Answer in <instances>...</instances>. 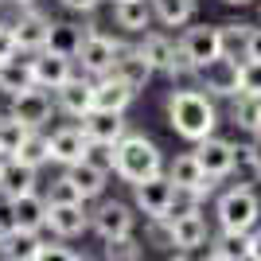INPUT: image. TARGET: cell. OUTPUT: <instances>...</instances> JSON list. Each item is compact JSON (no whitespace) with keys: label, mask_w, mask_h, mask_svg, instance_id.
Segmentation results:
<instances>
[{"label":"cell","mask_w":261,"mask_h":261,"mask_svg":"<svg viewBox=\"0 0 261 261\" xmlns=\"http://www.w3.org/2000/svg\"><path fill=\"white\" fill-rule=\"evenodd\" d=\"M168 125H172L184 141H203V137H211L218 125V109L215 101H211V94H203V90H172L168 94Z\"/></svg>","instance_id":"1"},{"label":"cell","mask_w":261,"mask_h":261,"mask_svg":"<svg viewBox=\"0 0 261 261\" xmlns=\"http://www.w3.org/2000/svg\"><path fill=\"white\" fill-rule=\"evenodd\" d=\"M164 172V156L156 148V141H148L144 133H125L117 144H113V175L121 184H141L148 175Z\"/></svg>","instance_id":"2"},{"label":"cell","mask_w":261,"mask_h":261,"mask_svg":"<svg viewBox=\"0 0 261 261\" xmlns=\"http://www.w3.org/2000/svg\"><path fill=\"white\" fill-rule=\"evenodd\" d=\"M215 215L222 230H253L261 222V199L250 184H238L215 203Z\"/></svg>","instance_id":"3"},{"label":"cell","mask_w":261,"mask_h":261,"mask_svg":"<svg viewBox=\"0 0 261 261\" xmlns=\"http://www.w3.org/2000/svg\"><path fill=\"white\" fill-rule=\"evenodd\" d=\"M168 222V234H172V250H199V246H207V218L199 211V199H191L187 207H172V215L164 218Z\"/></svg>","instance_id":"4"},{"label":"cell","mask_w":261,"mask_h":261,"mask_svg":"<svg viewBox=\"0 0 261 261\" xmlns=\"http://www.w3.org/2000/svg\"><path fill=\"white\" fill-rule=\"evenodd\" d=\"M175 199H179V191L168 179V172H156L148 179H141V184H133V203H137V211L144 218H168Z\"/></svg>","instance_id":"5"},{"label":"cell","mask_w":261,"mask_h":261,"mask_svg":"<svg viewBox=\"0 0 261 261\" xmlns=\"http://www.w3.org/2000/svg\"><path fill=\"white\" fill-rule=\"evenodd\" d=\"M0 222H4V230H32V234H39V230H47V199L39 191L4 199Z\"/></svg>","instance_id":"6"},{"label":"cell","mask_w":261,"mask_h":261,"mask_svg":"<svg viewBox=\"0 0 261 261\" xmlns=\"http://www.w3.org/2000/svg\"><path fill=\"white\" fill-rule=\"evenodd\" d=\"M117 51H121V39H113V35H106V32H86L82 35V47H78V55H74V63L82 66L86 78H101V74L113 70Z\"/></svg>","instance_id":"7"},{"label":"cell","mask_w":261,"mask_h":261,"mask_svg":"<svg viewBox=\"0 0 261 261\" xmlns=\"http://www.w3.org/2000/svg\"><path fill=\"white\" fill-rule=\"evenodd\" d=\"M47 230L55 238H78L90 230L86 199H47Z\"/></svg>","instance_id":"8"},{"label":"cell","mask_w":261,"mask_h":261,"mask_svg":"<svg viewBox=\"0 0 261 261\" xmlns=\"http://www.w3.org/2000/svg\"><path fill=\"white\" fill-rule=\"evenodd\" d=\"M199 78H203V90H207L211 98H234L238 94V78H242V59L226 47L218 59H211L199 70Z\"/></svg>","instance_id":"9"},{"label":"cell","mask_w":261,"mask_h":261,"mask_svg":"<svg viewBox=\"0 0 261 261\" xmlns=\"http://www.w3.org/2000/svg\"><path fill=\"white\" fill-rule=\"evenodd\" d=\"M168 179L175 184V191L187 199H207L215 191V179L203 172V164L195 160V152H184L168 164Z\"/></svg>","instance_id":"10"},{"label":"cell","mask_w":261,"mask_h":261,"mask_svg":"<svg viewBox=\"0 0 261 261\" xmlns=\"http://www.w3.org/2000/svg\"><path fill=\"white\" fill-rule=\"evenodd\" d=\"M179 47H184V55L195 63V70H203L211 59H218V55L226 51V35H222V28H207V23H199V28H187V32H184Z\"/></svg>","instance_id":"11"},{"label":"cell","mask_w":261,"mask_h":261,"mask_svg":"<svg viewBox=\"0 0 261 261\" xmlns=\"http://www.w3.org/2000/svg\"><path fill=\"white\" fill-rule=\"evenodd\" d=\"M51 109H55V101H51V94H47L43 86H28V90H20V94H12V117L16 121H23L28 129H43L47 121H51Z\"/></svg>","instance_id":"12"},{"label":"cell","mask_w":261,"mask_h":261,"mask_svg":"<svg viewBox=\"0 0 261 261\" xmlns=\"http://www.w3.org/2000/svg\"><path fill=\"white\" fill-rule=\"evenodd\" d=\"M28 66H32V82L43 90H59L66 82V78H74V59H66V55H55V51H32V59H28Z\"/></svg>","instance_id":"13"},{"label":"cell","mask_w":261,"mask_h":261,"mask_svg":"<svg viewBox=\"0 0 261 261\" xmlns=\"http://www.w3.org/2000/svg\"><path fill=\"white\" fill-rule=\"evenodd\" d=\"M133 226H137V215H133L125 203H117V199H106V203L90 215V230H94L101 242L106 238H125V234H133Z\"/></svg>","instance_id":"14"},{"label":"cell","mask_w":261,"mask_h":261,"mask_svg":"<svg viewBox=\"0 0 261 261\" xmlns=\"http://www.w3.org/2000/svg\"><path fill=\"white\" fill-rule=\"evenodd\" d=\"M195 160L203 164V172L211 175V179H226L238 164H234V141H222V137H203V141H195Z\"/></svg>","instance_id":"15"},{"label":"cell","mask_w":261,"mask_h":261,"mask_svg":"<svg viewBox=\"0 0 261 261\" xmlns=\"http://www.w3.org/2000/svg\"><path fill=\"white\" fill-rule=\"evenodd\" d=\"M55 106L63 109L66 117H74V121H82L94 109V78H82V74H74V78H66L63 86L55 90Z\"/></svg>","instance_id":"16"},{"label":"cell","mask_w":261,"mask_h":261,"mask_svg":"<svg viewBox=\"0 0 261 261\" xmlns=\"http://www.w3.org/2000/svg\"><path fill=\"white\" fill-rule=\"evenodd\" d=\"M78 129L86 133V141H101V144H117L125 133H129V121L125 113H113V109H90Z\"/></svg>","instance_id":"17"},{"label":"cell","mask_w":261,"mask_h":261,"mask_svg":"<svg viewBox=\"0 0 261 261\" xmlns=\"http://www.w3.org/2000/svg\"><path fill=\"white\" fill-rule=\"evenodd\" d=\"M35 175H39V168L16 160V156H4V164H0V199H16V195L35 191V184H39Z\"/></svg>","instance_id":"18"},{"label":"cell","mask_w":261,"mask_h":261,"mask_svg":"<svg viewBox=\"0 0 261 261\" xmlns=\"http://www.w3.org/2000/svg\"><path fill=\"white\" fill-rule=\"evenodd\" d=\"M137 98V90L129 82H121L117 74H101L94 78V109H113V113H125Z\"/></svg>","instance_id":"19"},{"label":"cell","mask_w":261,"mask_h":261,"mask_svg":"<svg viewBox=\"0 0 261 261\" xmlns=\"http://www.w3.org/2000/svg\"><path fill=\"white\" fill-rule=\"evenodd\" d=\"M8 28H12V39H16V51H28V55H32V51H39V47H43L51 20H47L43 12L28 8V12H20V20L8 23Z\"/></svg>","instance_id":"20"},{"label":"cell","mask_w":261,"mask_h":261,"mask_svg":"<svg viewBox=\"0 0 261 261\" xmlns=\"http://www.w3.org/2000/svg\"><path fill=\"white\" fill-rule=\"evenodd\" d=\"M109 74H117L121 82H129L133 90H144L148 82H152V66L144 63V55L137 51V47H129V43H121V51H117V59H113V70Z\"/></svg>","instance_id":"21"},{"label":"cell","mask_w":261,"mask_h":261,"mask_svg":"<svg viewBox=\"0 0 261 261\" xmlns=\"http://www.w3.org/2000/svg\"><path fill=\"white\" fill-rule=\"evenodd\" d=\"M47 141H51V160L55 164H74V160H82V156H86V133L78 129V125H63V129H55L51 137H47Z\"/></svg>","instance_id":"22"},{"label":"cell","mask_w":261,"mask_h":261,"mask_svg":"<svg viewBox=\"0 0 261 261\" xmlns=\"http://www.w3.org/2000/svg\"><path fill=\"white\" fill-rule=\"evenodd\" d=\"M66 179H70V187L78 191V199H98L101 191H106V175L109 172H101V168H94L90 160H74V164H66Z\"/></svg>","instance_id":"23"},{"label":"cell","mask_w":261,"mask_h":261,"mask_svg":"<svg viewBox=\"0 0 261 261\" xmlns=\"http://www.w3.org/2000/svg\"><path fill=\"white\" fill-rule=\"evenodd\" d=\"M207 257L211 261H242L250 257V230H218L207 238Z\"/></svg>","instance_id":"24"},{"label":"cell","mask_w":261,"mask_h":261,"mask_svg":"<svg viewBox=\"0 0 261 261\" xmlns=\"http://www.w3.org/2000/svg\"><path fill=\"white\" fill-rule=\"evenodd\" d=\"M39 234H32V230H4L0 234V257L8 261H35V253H39Z\"/></svg>","instance_id":"25"},{"label":"cell","mask_w":261,"mask_h":261,"mask_svg":"<svg viewBox=\"0 0 261 261\" xmlns=\"http://www.w3.org/2000/svg\"><path fill=\"white\" fill-rule=\"evenodd\" d=\"M113 20H117V28L141 35L152 23V4L148 0H113Z\"/></svg>","instance_id":"26"},{"label":"cell","mask_w":261,"mask_h":261,"mask_svg":"<svg viewBox=\"0 0 261 261\" xmlns=\"http://www.w3.org/2000/svg\"><path fill=\"white\" fill-rule=\"evenodd\" d=\"M82 28L78 23H55L47 28V39H43V51H55V55H66V59H74L78 47H82Z\"/></svg>","instance_id":"27"},{"label":"cell","mask_w":261,"mask_h":261,"mask_svg":"<svg viewBox=\"0 0 261 261\" xmlns=\"http://www.w3.org/2000/svg\"><path fill=\"white\" fill-rule=\"evenodd\" d=\"M152 4V20H160L164 28H187L195 20V0H148Z\"/></svg>","instance_id":"28"},{"label":"cell","mask_w":261,"mask_h":261,"mask_svg":"<svg viewBox=\"0 0 261 261\" xmlns=\"http://www.w3.org/2000/svg\"><path fill=\"white\" fill-rule=\"evenodd\" d=\"M137 51L144 55V63L152 66L156 74H164L168 63H172V55H175V43L168 39V35H160V32H144V39L137 43Z\"/></svg>","instance_id":"29"},{"label":"cell","mask_w":261,"mask_h":261,"mask_svg":"<svg viewBox=\"0 0 261 261\" xmlns=\"http://www.w3.org/2000/svg\"><path fill=\"white\" fill-rule=\"evenodd\" d=\"M28 86H35L28 59H16V55H12V59H4V63H0V90L12 98V94H20V90H28Z\"/></svg>","instance_id":"30"},{"label":"cell","mask_w":261,"mask_h":261,"mask_svg":"<svg viewBox=\"0 0 261 261\" xmlns=\"http://www.w3.org/2000/svg\"><path fill=\"white\" fill-rule=\"evenodd\" d=\"M234 125L261 137V94H234Z\"/></svg>","instance_id":"31"},{"label":"cell","mask_w":261,"mask_h":261,"mask_svg":"<svg viewBox=\"0 0 261 261\" xmlns=\"http://www.w3.org/2000/svg\"><path fill=\"white\" fill-rule=\"evenodd\" d=\"M16 160L32 164V168H43V164L51 160V141H47V133L28 129V137H23L20 148H16Z\"/></svg>","instance_id":"32"},{"label":"cell","mask_w":261,"mask_h":261,"mask_svg":"<svg viewBox=\"0 0 261 261\" xmlns=\"http://www.w3.org/2000/svg\"><path fill=\"white\" fill-rule=\"evenodd\" d=\"M23 137H28V125H23V121H16L12 113L0 117V156H16Z\"/></svg>","instance_id":"33"},{"label":"cell","mask_w":261,"mask_h":261,"mask_svg":"<svg viewBox=\"0 0 261 261\" xmlns=\"http://www.w3.org/2000/svg\"><path fill=\"white\" fill-rule=\"evenodd\" d=\"M141 246L133 242V234H125V238H106V257L113 261V257H125V261H137L141 257Z\"/></svg>","instance_id":"34"},{"label":"cell","mask_w":261,"mask_h":261,"mask_svg":"<svg viewBox=\"0 0 261 261\" xmlns=\"http://www.w3.org/2000/svg\"><path fill=\"white\" fill-rule=\"evenodd\" d=\"M238 94H261V63H257V59H242Z\"/></svg>","instance_id":"35"},{"label":"cell","mask_w":261,"mask_h":261,"mask_svg":"<svg viewBox=\"0 0 261 261\" xmlns=\"http://www.w3.org/2000/svg\"><path fill=\"white\" fill-rule=\"evenodd\" d=\"M82 160H90L94 168H101V172H113V144L90 141V144H86V156H82Z\"/></svg>","instance_id":"36"},{"label":"cell","mask_w":261,"mask_h":261,"mask_svg":"<svg viewBox=\"0 0 261 261\" xmlns=\"http://www.w3.org/2000/svg\"><path fill=\"white\" fill-rule=\"evenodd\" d=\"M242 59H257L261 63V28H250V39L242 43Z\"/></svg>","instance_id":"37"},{"label":"cell","mask_w":261,"mask_h":261,"mask_svg":"<svg viewBox=\"0 0 261 261\" xmlns=\"http://www.w3.org/2000/svg\"><path fill=\"white\" fill-rule=\"evenodd\" d=\"M222 35H226V47L230 43H246V39H250V23H226Z\"/></svg>","instance_id":"38"},{"label":"cell","mask_w":261,"mask_h":261,"mask_svg":"<svg viewBox=\"0 0 261 261\" xmlns=\"http://www.w3.org/2000/svg\"><path fill=\"white\" fill-rule=\"evenodd\" d=\"M12 55H20V51H16V39H12V28H8V23H0V63L12 59Z\"/></svg>","instance_id":"39"},{"label":"cell","mask_w":261,"mask_h":261,"mask_svg":"<svg viewBox=\"0 0 261 261\" xmlns=\"http://www.w3.org/2000/svg\"><path fill=\"white\" fill-rule=\"evenodd\" d=\"M51 199H78V191L70 187V179H66V175H59V179L51 184Z\"/></svg>","instance_id":"40"},{"label":"cell","mask_w":261,"mask_h":261,"mask_svg":"<svg viewBox=\"0 0 261 261\" xmlns=\"http://www.w3.org/2000/svg\"><path fill=\"white\" fill-rule=\"evenodd\" d=\"M101 0H63V8H70V12H94Z\"/></svg>","instance_id":"41"},{"label":"cell","mask_w":261,"mask_h":261,"mask_svg":"<svg viewBox=\"0 0 261 261\" xmlns=\"http://www.w3.org/2000/svg\"><path fill=\"white\" fill-rule=\"evenodd\" d=\"M250 257H253V261H261V230H257V226L250 230Z\"/></svg>","instance_id":"42"},{"label":"cell","mask_w":261,"mask_h":261,"mask_svg":"<svg viewBox=\"0 0 261 261\" xmlns=\"http://www.w3.org/2000/svg\"><path fill=\"white\" fill-rule=\"evenodd\" d=\"M226 4H250V0H226Z\"/></svg>","instance_id":"43"},{"label":"cell","mask_w":261,"mask_h":261,"mask_svg":"<svg viewBox=\"0 0 261 261\" xmlns=\"http://www.w3.org/2000/svg\"><path fill=\"white\" fill-rule=\"evenodd\" d=\"M12 4H32V0H12Z\"/></svg>","instance_id":"44"},{"label":"cell","mask_w":261,"mask_h":261,"mask_svg":"<svg viewBox=\"0 0 261 261\" xmlns=\"http://www.w3.org/2000/svg\"><path fill=\"white\" fill-rule=\"evenodd\" d=\"M0 234H4V222H0Z\"/></svg>","instance_id":"45"},{"label":"cell","mask_w":261,"mask_h":261,"mask_svg":"<svg viewBox=\"0 0 261 261\" xmlns=\"http://www.w3.org/2000/svg\"><path fill=\"white\" fill-rule=\"evenodd\" d=\"M0 164H4V156H0Z\"/></svg>","instance_id":"46"},{"label":"cell","mask_w":261,"mask_h":261,"mask_svg":"<svg viewBox=\"0 0 261 261\" xmlns=\"http://www.w3.org/2000/svg\"><path fill=\"white\" fill-rule=\"evenodd\" d=\"M257 172H261V168H257Z\"/></svg>","instance_id":"47"}]
</instances>
